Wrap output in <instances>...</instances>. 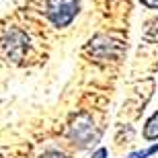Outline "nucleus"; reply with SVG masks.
<instances>
[{"label": "nucleus", "mask_w": 158, "mask_h": 158, "mask_svg": "<svg viewBox=\"0 0 158 158\" xmlns=\"http://www.w3.org/2000/svg\"><path fill=\"white\" fill-rule=\"evenodd\" d=\"M0 47L8 60L12 62H21L25 56V52L29 49V39L21 29L17 27H10L8 31H4V35L0 39Z\"/></svg>", "instance_id": "7ed1b4c3"}, {"label": "nucleus", "mask_w": 158, "mask_h": 158, "mask_svg": "<svg viewBox=\"0 0 158 158\" xmlns=\"http://www.w3.org/2000/svg\"><path fill=\"white\" fill-rule=\"evenodd\" d=\"M66 135H68V140L78 148H88L90 144H94V142L99 140V131L94 127L93 117L84 111L72 115L70 123H68Z\"/></svg>", "instance_id": "f257e3e1"}, {"label": "nucleus", "mask_w": 158, "mask_h": 158, "mask_svg": "<svg viewBox=\"0 0 158 158\" xmlns=\"http://www.w3.org/2000/svg\"><path fill=\"white\" fill-rule=\"evenodd\" d=\"M86 49L93 53L94 58L107 60V58H117L119 53L123 52V43L111 39V37H107V35H99V37H94V39H90Z\"/></svg>", "instance_id": "20e7f679"}, {"label": "nucleus", "mask_w": 158, "mask_h": 158, "mask_svg": "<svg viewBox=\"0 0 158 158\" xmlns=\"http://www.w3.org/2000/svg\"><path fill=\"white\" fill-rule=\"evenodd\" d=\"M78 8V0H45V15L58 29L68 27L76 19Z\"/></svg>", "instance_id": "f03ea898"}, {"label": "nucleus", "mask_w": 158, "mask_h": 158, "mask_svg": "<svg viewBox=\"0 0 158 158\" xmlns=\"http://www.w3.org/2000/svg\"><path fill=\"white\" fill-rule=\"evenodd\" d=\"M142 4L148 8H158V0H142Z\"/></svg>", "instance_id": "9d476101"}, {"label": "nucleus", "mask_w": 158, "mask_h": 158, "mask_svg": "<svg viewBox=\"0 0 158 158\" xmlns=\"http://www.w3.org/2000/svg\"><path fill=\"white\" fill-rule=\"evenodd\" d=\"M144 138L146 140H158V111L144 125Z\"/></svg>", "instance_id": "39448f33"}, {"label": "nucleus", "mask_w": 158, "mask_h": 158, "mask_svg": "<svg viewBox=\"0 0 158 158\" xmlns=\"http://www.w3.org/2000/svg\"><path fill=\"white\" fill-rule=\"evenodd\" d=\"M158 152V144H154V146L146 148V150H138V152H131L127 158H148V156H152V154Z\"/></svg>", "instance_id": "0eeeda50"}, {"label": "nucleus", "mask_w": 158, "mask_h": 158, "mask_svg": "<svg viewBox=\"0 0 158 158\" xmlns=\"http://www.w3.org/2000/svg\"><path fill=\"white\" fill-rule=\"evenodd\" d=\"M41 158H68V156H66V154H62V152H58V150H47V152L43 154Z\"/></svg>", "instance_id": "6e6552de"}, {"label": "nucleus", "mask_w": 158, "mask_h": 158, "mask_svg": "<svg viewBox=\"0 0 158 158\" xmlns=\"http://www.w3.org/2000/svg\"><path fill=\"white\" fill-rule=\"evenodd\" d=\"M144 39L158 43V21H150V23L146 25V31H144Z\"/></svg>", "instance_id": "423d86ee"}, {"label": "nucleus", "mask_w": 158, "mask_h": 158, "mask_svg": "<svg viewBox=\"0 0 158 158\" xmlns=\"http://www.w3.org/2000/svg\"><path fill=\"white\" fill-rule=\"evenodd\" d=\"M93 158H109V152H107V148H99V150L93 154Z\"/></svg>", "instance_id": "1a4fd4ad"}]
</instances>
